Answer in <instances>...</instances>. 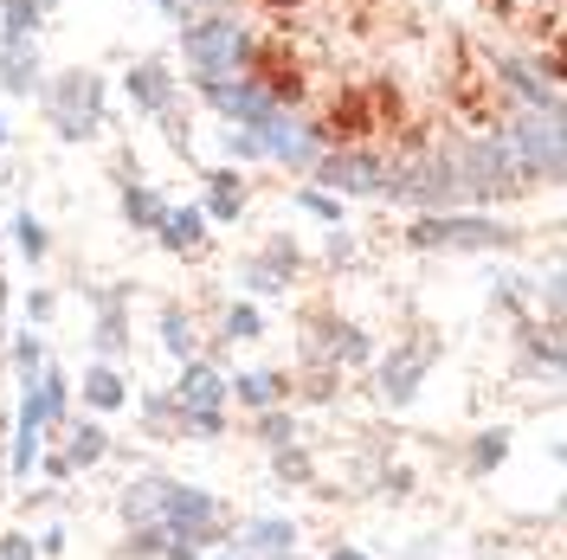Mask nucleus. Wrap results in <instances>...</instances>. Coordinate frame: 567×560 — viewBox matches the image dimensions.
<instances>
[{
  "label": "nucleus",
  "instance_id": "1",
  "mask_svg": "<svg viewBox=\"0 0 567 560\" xmlns=\"http://www.w3.org/2000/svg\"><path fill=\"white\" fill-rule=\"evenodd\" d=\"M251 71L329 148L420 155L491 136L509 77L464 0H246Z\"/></svg>",
  "mask_w": 567,
  "mask_h": 560
}]
</instances>
